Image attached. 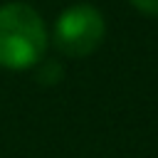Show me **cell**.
<instances>
[{"instance_id": "obj_3", "label": "cell", "mask_w": 158, "mask_h": 158, "mask_svg": "<svg viewBox=\"0 0 158 158\" xmlns=\"http://www.w3.org/2000/svg\"><path fill=\"white\" fill-rule=\"evenodd\" d=\"M133 7H138L146 15H156L158 17V0H128Z\"/></svg>"}, {"instance_id": "obj_1", "label": "cell", "mask_w": 158, "mask_h": 158, "mask_svg": "<svg viewBox=\"0 0 158 158\" xmlns=\"http://www.w3.org/2000/svg\"><path fill=\"white\" fill-rule=\"evenodd\" d=\"M47 49V27L37 10L25 2L0 7V67L27 69Z\"/></svg>"}, {"instance_id": "obj_2", "label": "cell", "mask_w": 158, "mask_h": 158, "mask_svg": "<svg viewBox=\"0 0 158 158\" xmlns=\"http://www.w3.org/2000/svg\"><path fill=\"white\" fill-rule=\"evenodd\" d=\"M104 32H106V25H104L101 12L94 5L79 2V5L67 7L57 17L52 40H54V47L62 54L86 57L101 44Z\"/></svg>"}]
</instances>
